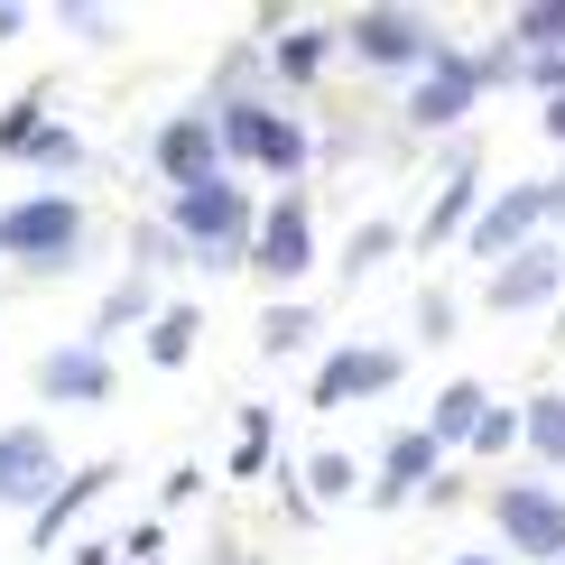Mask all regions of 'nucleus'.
Masks as SVG:
<instances>
[{"instance_id": "nucleus-1", "label": "nucleus", "mask_w": 565, "mask_h": 565, "mask_svg": "<svg viewBox=\"0 0 565 565\" xmlns=\"http://www.w3.org/2000/svg\"><path fill=\"white\" fill-rule=\"evenodd\" d=\"M84 260H93V214L75 185H38V195L0 204V269L46 288V278H75Z\"/></svg>"}, {"instance_id": "nucleus-2", "label": "nucleus", "mask_w": 565, "mask_h": 565, "mask_svg": "<svg viewBox=\"0 0 565 565\" xmlns=\"http://www.w3.org/2000/svg\"><path fill=\"white\" fill-rule=\"evenodd\" d=\"M260 214H269V204H250V185H242V177H214V185H195V195H168V232L185 242V260H195L204 278L250 269Z\"/></svg>"}, {"instance_id": "nucleus-3", "label": "nucleus", "mask_w": 565, "mask_h": 565, "mask_svg": "<svg viewBox=\"0 0 565 565\" xmlns=\"http://www.w3.org/2000/svg\"><path fill=\"white\" fill-rule=\"evenodd\" d=\"M214 121H223V158L232 168H260L278 185H297L306 168H316V130H306L278 93H232V103H214Z\"/></svg>"}, {"instance_id": "nucleus-4", "label": "nucleus", "mask_w": 565, "mask_h": 565, "mask_svg": "<svg viewBox=\"0 0 565 565\" xmlns=\"http://www.w3.org/2000/svg\"><path fill=\"white\" fill-rule=\"evenodd\" d=\"M334 38H343V56H352V65H371V75H408V84L427 75L445 46H455L427 10H408V0H362V10H343V19H334Z\"/></svg>"}, {"instance_id": "nucleus-5", "label": "nucleus", "mask_w": 565, "mask_h": 565, "mask_svg": "<svg viewBox=\"0 0 565 565\" xmlns=\"http://www.w3.org/2000/svg\"><path fill=\"white\" fill-rule=\"evenodd\" d=\"M482 510H491V537H501L510 556H529V565H565V491H556V482L510 473V482H491V491H482Z\"/></svg>"}, {"instance_id": "nucleus-6", "label": "nucleus", "mask_w": 565, "mask_h": 565, "mask_svg": "<svg viewBox=\"0 0 565 565\" xmlns=\"http://www.w3.org/2000/svg\"><path fill=\"white\" fill-rule=\"evenodd\" d=\"M537 242H547V177H501L491 204L473 214V232H463V260L501 269V260H520Z\"/></svg>"}, {"instance_id": "nucleus-7", "label": "nucleus", "mask_w": 565, "mask_h": 565, "mask_svg": "<svg viewBox=\"0 0 565 565\" xmlns=\"http://www.w3.org/2000/svg\"><path fill=\"white\" fill-rule=\"evenodd\" d=\"M482 93H491V75H482V46H445L427 75L408 84L398 121H408L417 139H445V130H463V121H473V103H482Z\"/></svg>"}, {"instance_id": "nucleus-8", "label": "nucleus", "mask_w": 565, "mask_h": 565, "mask_svg": "<svg viewBox=\"0 0 565 565\" xmlns=\"http://www.w3.org/2000/svg\"><path fill=\"white\" fill-rule=\"evenodd\" d=\"M398 381H408V352L398 343H324L316 381H306V408L343 417V408H362V398H390Z\"/></svg>"}, {"instance_id": "nucleus-9", "label": "nucleus", "mask_w": 565, "mask_h": 565, "mask_svg": "<svg viewBox=\"0 0 565 565\" xmlns=\"http://www.w3.org/2000/svg\"><path fill=\"white\" fill-rule=\"evenodd\" d=\"M149 168H158V185H168V195H195V185H214V177H232L214 103H185V111H168V121L149 130Z\"/></svg>"}, {"instance_id": "nucleus-10", "label": "nucleus", "mask_w": 565, "mask_h": 565, "mask_svg": "<svg viewBox=\"0 0 565 565\" xmlns=\"http://www.w3.org/2000/svg\"><path fill=\"white\" fill-rule=\"evenodd\" d=\"M306 269H316V204H306V185H278V204L260 214V242H250V278L269 297H288Z\"/></svg>"}, {"instance_id": "nucleus-11", "label": "nucleus", "mask_w": 565, "mask_h": 565, "mask_svg": "<svg viewBox=\"0 0 565 565\" xmlns=\"http://www.w3.org/2000/svg\"><path fill=\"white\" fill-rule=\"evenodd\" d=\"M65 473H75V463L56 455V436H46L38 417L0 427V510H29V520H38V510L65 491Z\"/></svg>"}, {"instance_id": "nucleus-12", "label": "nucleus", "mask_w": 565, "mask_h": 565, "mask_svg": "<svg viewBox=\"0 0 565 565\" xmlns=\"http://www.w3.org/2000/svg\"><path fill=\"white\" fill-rule=\"evenodd\" d=\"M29 381H38L46 408H111V398H121V362H111L103 343L75 334V343H46Z\"/></svg>"}, {"instance_id": "nucleus-13", "label": "nucleus", "mask_w": 565, "mask_h": 565, "mask_svg": "<svg viewBox=\"0 0 565 565\" xmlns=\"http://www.w3.org/2000/svg\"><path fill=\"white\" fill-rule=\"evenodd\" d=\"M482 306H491V324H510V316H537V306H565V242L547 232L537 250L501 260V269L482 278Z\"/></svg>"}, {"instance_id": "nucleus-14", "label": "nucleus", "mask_w": 565, "mask_h": 565, "mask_svg": "<svg viewBox=\"0 0 565 565\" xmlns=\"http://www.w3.org/2000/svg\"><path fill=\"white\" fill-rule=\"evenodd\" d=\"M491 204V185H482V158L473 149H455V168L436 177V204L408 223V250H463V232H473V214Z\"/></svg>"}, {"instance_id": "nucleus-15", "label": "nucleus", "mask_w": 565, "mask_h": 565, "mask_svg": "<svg viewBox=\"0 0 565 565\" xmlns=\"http://www.w3.org/2000/svg\"><path fill=\"white\" fill-rule=\"evenodd\" d=\"M445 463H455V455H445L427 427H398V436L381 445V463H371V491H362V501H371V510H417Z\"/></svg>"}, {"instance_id": "nucleus-16", "label": "nucleus", "mask_w": 565, "mask_h": 565, "mask_svg": "<svg viewBox=\"0 0 565 565\" xmlns=\"http://www.w3.org/2000/svg\"><path fill=\"white\" fill-rule=\"evenodd\" d=\"M121 473H130L121 455H93V463H75V473H65V491H56V501H46L38 520H29V547H38V556H56V537H75V529L93 520V501H111V482H121Z\"/></svg>"}, {"instance_id": "nucleus-17", "label": "nucleus", "mask_w": 565, "mask_h": 565, "mask_svg": "<svg viewBox=\"0 0 565 565\" xmlns=\"http://www.w3.org/2000/svg\"><path fill=\"white\" fill-rule=\"evenodd\" d=\"M158 306H168V297H158V278L149 269H121V278H111V288H103V306H93V324H84V343H130V334H149V324H158Z\"/></svg>"}, {"instance_id": "nucleus-18", "label": "nucleus", "mask_w": 565, "mask_h": 565, "mask_svg": "<svg viewBox=\"0 0 565 565\" xmlns=\"http://www.w3.org/2000/svg\"><path fill=\"white\" fill-rule=\"evenodd\" d=\"M482 417H491V390L473 381V371H455L436 398H427V436L445 445V455H473V436H482Z\"/></svg>"}, {"instance_id": "nucleus-19", "label": "nucleus", "mask_w": 565, "mask_h": 565, "mask_svg": "<svg viewBox=\"0 0 565 565\" xmlns=\"http://www.w3.org/2000/svg\"><path fill=\"white\" fill-rule=\"evenodd\" d=\"M316 343H324V316L306 297H269L260 324H250V352H260V362H297V352H316Z\"/></svg>"}, {"instance_id": "nucleus-20", "label": "nucleus", "mask_w": 565, "mask_h": 565, "mask_svg": "<svg viewBox=\"0 0 565 565\" xmlns=\"http://www.w3.org/2000/svg\"><path fill=\"white\" fill-rule=\"evenodd\" d=\"M334 56H343V38H334V19H297V29L278 38V46H269V75L288 84V93H306V84H316L324 65H334Z\"/></svg>"}, {"instance_id": "nucleus-21", "label": "nucleus", "mask_w": 565, "mask_h": 565, "mask_svg": "<svg viewBox=\"0 0 565 565\" xmlns=\"http://www.w3.org/2000/svg\"><path fill=\"white\" fill-rule=\"evenodd\" d=\"M195 343H204V306L195 297H168V306H158V324L139 334L149 371H185V362H195Z\"/></svg>"}, {"instance_id": "nucleus-22", "label": "nucleus", "mask_w": 565, "mask_h": 565, "mask_svg": "<svg viewBox=\"0 0 565 565\" xmlns=\"http://www.w3.org/2000/svg\"><path fill=\"white\" fill-rule=\"evenodd\" d=\"M46 121H56V84H19L10 103H0V168H19V158L38 149Z\"/></svg>"}, {"instance_id": "nucleus-23", "label": "nucleus", "mask_w": 565, "mask_h": 565, "mask_svg": "<svg viewBox=\"0 0 565 565\" xmlns=\"http://www.w3.org/2000/svg\"><path fill=\"white\" fill-rule=\"evenodd\" d=\"M390 250H408V223H398V214H362V223H352V242L334 250V269H343V288H362V278L381 269Z\"/></svg>"}, {"instance_id": "nucleus-24", "label": "nucleus", "mask_w": 565, "mask_h": 565, "mask_svg": "<svg viewBox=\"0 0 565 565\" xmlns=\"http://www.w3.org/2000/svg\"><path fill=\"white\" fill-rule=\"evenodd\" d=\"M501 38L520 46V56H556L565 46V0H520V10H501Z\"/></svg>"}, {"instance_id": "nucleus-25", "label": "nucleus", "mask_w": 565, "mask_h": 565, "mask_svg": "<svg viewBox=\"0 0 565 565\" xmlns=\"http://www.w3.org/2000/svg\"><path fill=\"white\" fill-rule=\"evenodd\" d=\"M297 473H306V491H316V510H343L352 491H371V482H362V463H352L343 445H316V455H306Z\"/></svg>"}, {"instance_id": "nucleus-26", "label": "nucleus", "mask_w": 565, "mask_h": 565, "mask_svg": "<svg viewBox=\"0 0 565 565\" xmlns=\"http://www.w3.org/2000/svg\"><path fill=\"white\" fill-rule=\"evenodd\" d=\"M520 417H529V455L547 463V473H565V390H529Z\"/></svg>"}, {"instance_id": "nucleus-27", "label": "nucleus", "mask_w": 565, "mask_h": 565, "mask_svg": "<svg viewBox=\"0 0 565 565\" xmlns=\"http://www.w3.org/2000/svg\"><path fill=\"white\" fill-rule=\"evenodd\" d=\"M29 177H46V185H65V177H84V130H65V121H46L38 130V149L19 158Z\"/></svg>"}, {"instance_id": "nucleus-28", "label": "nucleus", "mask_w": 565, "mask_h": 565, "mask_svg": "<svg viewBox=\"0 0 565 565\" xmlns=\"http://www.w3.org/2000/svg\"><path fill=\"white\" fill-rule=\"evenodd\" d=\"M269 436H278L269 398H250V408H242V445H232V482H260L269 473Z\"/></svg>"}, {"instance_id": "nucleus-29", "label": "nucleus", "mask_w": 565, "mask_h": 565, "mask_svg": "<svg viewBox=\"0 0 565 565\" xmlns=\"http://www.w3.org/2000/svg\"><path fill=\"white\" fill-rule=\"evenodd\" d=\"M56 29L75 38V46H121V38H130V19H121V10H103V0H65Z\"/></svg>"}, {"instance_id": "nucleus-30", "label": "nucleus", "mask_w": 565, "mask_h": 565, "mask_svg": "<svg viewBox=\"0 0 565 565\" xmlns=\"http://www.w3.org/2000/svg\"><path fill=\"white\" fill-rule=\"evenodd\" d=\"M529 445V417L510 408V398H491V417H482V436H473V463H501V455H520Z\"/></svg>"}, {"instance_id": "nucleus-31", "label": "nucleus", "mask_w": 565, "mask_h": 565, "mask_svg": "<svg viewBox=\"0 0 565 565\" xmlns=\"http://www.w3.org/2000/svg\"><path fill=\"white\" fill-rule=\"evenodd\" d=\"M455 334H463V324H455V288L427 278V288H417V343H455Z\"/></svg>"}, {"instance_id": "nucleus-32", "label": "nucleus", "mask_w": 565, "mask_h": 565, "mask_svg": "<svg viewBox=\"0 0 565 565\" xmlns=\"http://www.w3.org/2000/svg\"><path fill=\"white\" fill-rule=\"evenodd\" d=\"M177 260H185V242H177L168 223H139V232H130V269L158 278V269H177Z\"/></svg>"}, {"instance_id": "nucleus-33", "label": "nucleus", "mask_w": 565, "mask_h": 565, "mask_svg": "<svg viewBox=\"0 0 565 565\" xmlns=\"http://www.w3.org/2000/svg\"><path fill=\"white\" fill-rule=\"evenodd\" d=\"M111 547H121V565H158L168 556V520H139L130 537H111Z\"/></svg>"}, {"instance_id": "nucleus-34", "label": "nucleus", "mask_w": 565, "mask_h": 565, "mask_svg": "<svg viewBox=\"0 0 565 565\" xmlns=\"http://www.w3.org/2000/svg\"><path fill=\"white\" fill-rule=\"evenodd\" d=\"M520 93L556 103V93H565V46H556V56H529V65H520Z\"/></svg>"}, {"instance_id": "nucleus-35", "label": "nucleus", "mask_w": 565, "mask_h": 565, "mask_svg": "<svg viewBox=\"0 0 565 565\" xmlns=\"http://www.w3.org/2000/svg\"><path fill=\"white\" fill-rule=\"evenodd\" d=\"M204 491V463H168V482H158V520H168V510H185Z\"/></svg>"}, {"instance_id": "nucleus-36", "label": "nucleus", "mask_w": 565, "mask_h": 565, "mask_svg": "<svg viewBox=\"0 0 565 565\" xmlns=\"http://www.w3.org/2000/svg\"><path fill=\"white\" fill-rule=\"evenodd\" d=\"M463 491H473L463 473H436V482H427V510H463Z\"/></svg>"}, {"instance_id": "nucleus-37", "label": "nucleus", "mask_w": 565, "mask_h": 565, "mask_svg": "<svg viewBox=\"0 0 565 565\" xmlns=\"http://www.w3.org/2000/svg\"><path fill=\"white\" fill-rule=\"evenodd\" d=\"M537 130H547V149H565V93H556V103H537Z\"/></svg>"}, {"instance_id": "nucleus-38", "label": "nucleus", "mask_w": 565, "mask_h": 565, "mask_svg": "<svg viewBox=\"0 0 565 565\" xmlns=\"http://www.w3.org/2000/svg\"><path fill=\"white\" fill-rule=\"evenodd\" d=\"M29 29H38V19L19 10V0H0V46H10V38H29Z\"/></svg>"}, {"instance_id": "nucleus-39", "label": "nucleus", "mask_w": 565, "mask_h": 565, "mask_svg": "<svg viewBox=\"0 0 565 565\" xmlns=\"http://www.w3.org/2000/svg\"><path fill=\"white\" fill-rule=\"evenodd\" d=\"M547 232H556V242H565V168L547 177Z\"/></svg>"}, {"instance_id": "nucleus-40", "label": "nucleus", "mask_w": 565, "mask_h": 565, "mask_svg": "<svg viewBox=\"0 0 565 565\" xmlns=\"http://www.w3.org/2000/svg\"><path fill=\"white\" fill-rule=\"evenodd\" d=\"M75 565H121V547H111V537H84V547H75Z\"/></svg>"}, {"instance_id": "nucleus-41", "label": "nucleus", "mask_w": 565, "mask_h": 565, "mask_svg": "<svg viewBox=\"0 0 565 565\" xmlns=\"http://www.w3.org/2000/svg\"><path fill=\"white\" fill-rule=\"evenodd\" d=\"M445 565H501V547H463V556H445Z\"/></svg>"}, {"instance_id": "nucleus-42", "label": "nucleus", "mask_w": 565, "mask_h": 565, "mask_svg": "<svg viewBox=\"0 0 565 565\" xmlns=\"http://www.w3.org/2000/svg\"><path fill=\"white\" fill-rule=\"evenodd\" d=\"M556 334H565V306H556Z\"/></svg>"}]
</instances>
